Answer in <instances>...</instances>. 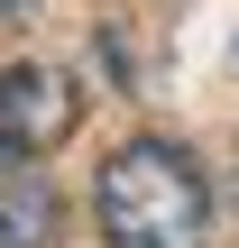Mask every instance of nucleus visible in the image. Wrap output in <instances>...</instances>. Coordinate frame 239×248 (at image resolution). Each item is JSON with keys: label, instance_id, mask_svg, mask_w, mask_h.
Returning a JSON list of instances; mask_svg holds the SVG:
<instances>
[{"label": "nucleus", "instance_id": "nucleus-1", "mask_svg": "<svg viewBox=\"0 0 239 248\" xmlns=\"http://www.w3.org/2000/svg\"><path fill=\"white\" fill-rule=\"evenodd\" d=\"M101 239L111 248H203L212 221V184L184 147L166 138H129L111 166H101Z\"/></svg>", "mask_w": 239, "mask_h": 248}, {"label": "nucleus", "instance_id": "nucleus-2", "mask_svg": "<svg viewBox=\"0 0 239 248\" xmlns=\"http://www.w3.org/2000/svg\"><path fill=\"white\" fill-rule=\"evenodd\" d=\"M83 120V92L55 64H0V166H28L46 147H64Z\"/></svg>", "mask_w": 239, "mask_h": 248}, {"label": "nucleus", "instance_id": "nucleus-3", "mask_svg": "<svg viewBox=\"0 0 239 248\" xmlns=\"http://www.w3.org/2000/svg\"><path fill=\"white\" fill-rule=\"evenodd\" d=\"M55 230H64L55 184H46V175H28V166H9V175H0V248H46Z\"/></svg>", "mask_w": 239, "mask_h": 248}, {"label": "nucleus", "instance_id": "nucleus-4", "mask_svg": "<svg viewBox=\"0 0 239 248\" xmlns=\"http://www.w3.org/2000/svg\"><path fill=\"white\" fill-rule=\"evenodd\" d=\"M9 9H28V0H0V18H9Z\"/></svg>", "mask_w": 239, "mask_h": 248}]
</instances>
